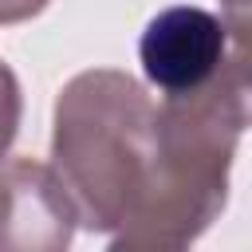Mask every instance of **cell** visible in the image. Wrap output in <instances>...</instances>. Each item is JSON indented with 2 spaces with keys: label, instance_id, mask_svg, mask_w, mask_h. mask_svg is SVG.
<instances>
[{
  "label": "cell",
  "instance_id": "obj_1",
  "mask_svg": "<svg viewBox=\"0 0 252 252\" xmlns=\"http://www.w3.org/2000/svg\"><path fill=\"white\" fill-rule=\"evenodd\" d=\"M51 169L79 224L110 236L114 252L189 248L228 205L224 193L169 165L158 102L118 67H91L59 87Z\"/></svg>",
  "mask_w": 252,
  "mask_h": 252
},
{
  "label": "cell",
  "instance_id": "obj_2",
  "mask_svg": "<svg viewBox=\"0 0 252 252\" xmlns=\"http://www.w3.org/2000/svg\"><path fill=\"white\" fill-rule=\"evenodd\" d=\"M232 47L240 43H232L220 12H209L201 4H173L146 24L138 39V63L150 87L177 94L209 83Z\"/></svg>",
  "mask_w": 252,
  "mask_h": 252
},
{
  "label": "cell",
  "instance_id": "obj_3",
  "mask_svg": "<svg viewBox=\"0 0 252 252\" xmlns=\"http://www.w3.org/2000/svg\"><path fill=\"white\" fill-rule=\"evenodd\" d=\"M75 228L79 213L51 161H0V252H63Z\"/></svg>",
  "mask_w": 252,
  "mask_h": 252
},
{
  "label": "cell",
  "instance_id": "obj_4",
  "mask_svg": "<svg viewBox=\"0 0 252 252\" xmlns=\"http://www.w3.org/2000/svg\"><path fill=\"white\" fill-rule=\"evenodd\" d=\"M20 118H24V91L16 71L0 59V158L8 154V146L20 134Z\"/></svg>",
  "mask_w": 252,
  "mask_h": 252
},
{
  "label": "cell",
  "instance_id": "obj_5",
  "mask_svg": "<svg viewBox=\"0 0 252 252\" xmlns=\"http://www.w3.org/2000/svg\"><path fill=\"white\" fill-rule=\"evenodd\" d=\"M248 8H252V0H220V20L228 24L232 43H240V47H248Z\"/></svg>",
  "mask_w": 252,
  "mask_h": 252
},
{
  "label": "cell",
  "instance_id": "obj_6",
  "mask_svg": "<svg viewBox=\"0 0 252 252\" xmlns=\"http://www.w3.org/2000/svg\"><path fill=\"white\" fill-rule=\"evenodd\" d=\"M51 0H0V24H24L32 16H39Z\"/></svg>",
  "mask_w": 252,
  "mask_h": 252
}]
</instances>
